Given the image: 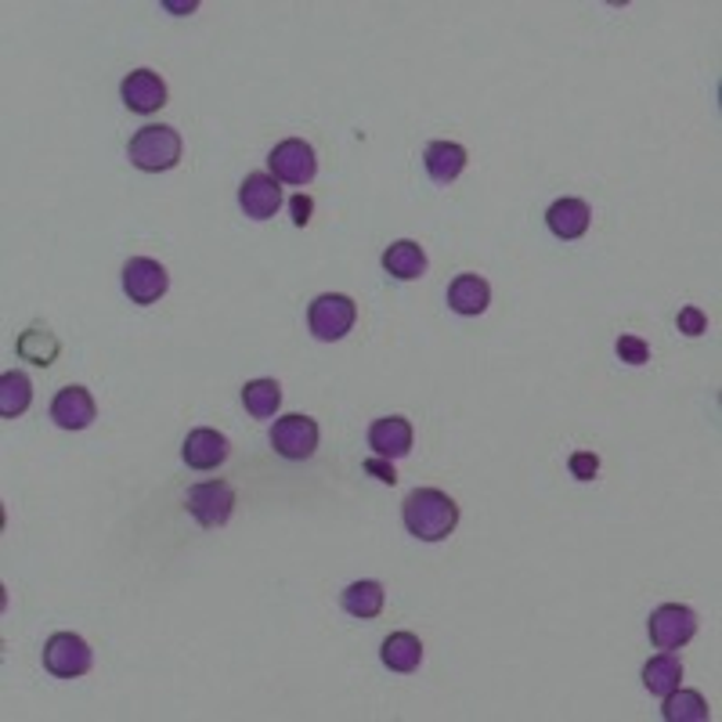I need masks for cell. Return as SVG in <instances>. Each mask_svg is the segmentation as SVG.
I'll return each instance as SVG.
<instances>
[{
  "mask_svg": "<svg viewBox=\"0 0 722 722\" xmlns=\"http://www.w3.org/2000/svg\"><path fill=\"white\" fill-rule=\"evenodd\" d=\"M401 521L408 535H416L419 542H441L459 524V505L441 488H416L401 502Z\"/></svg>",
  "mask_w": 722,
  "mask_h": 722,
  "instance_id": "cell-1",
  "label": "cell"
},
{
  "mask_svg": "<svg viewBox=\"0 0 722 722\" xmlns=\"http://www.w3.org/2000/svg\"><path fill=\"white\" fill-rule=\"evenodd\" d=\"M180 160V135L166 124H149L130 138V163L144 174L174 171Z\"/></svg>",
  "mask_w": 722,
  "mask_h": 722,
  "instance_id": "cell-2",
  "label": "cell"
},
{
  "mask_svg": "<svg viewBox=\"0 0 722 722\" xmlns=\"http://www.w3.org/2000/svg\"><path fill=\"white\" fill-rule=\"evenodd\" d=\"M354 318H358L354 300L343 293H322V296H315V304H311V311H307L311 333H315L322 343L343 340V336L354 329Z\"/></svg>",
  "mask_w": 722,
  "mask_h": 722,
  "instance_id": "cell-3",
  "label": "cell"
},
{
  "mask_svg": "<svg viewBox=\"0 0 722 722\" xmlns=\"http://www.w3.org/2000/svg\"><path fill=\"white\" fill-rule=\"evenodd\" d=\"M188 513L196 516L202 527H224L235 513V488L228 480H202V485L188 488Z\"/></svg>",
  "mask_w": 722,
  "mask_h": 722,
  "instance_id": "cell-4",
  "label": "cell"
},
{
  "mask_svg": "<svg viewBox=\"0 0 722 722\" xmlns=\"http://www.w3.org/2000/svg\"><path fill=\"white\" fill-rule=\"evenodd\" d=\"M91 647L83 636L77 632H55L51 640L44 643V668L58 679H77L91 672Z\"/></svg>",
  "mask_w": 722,
  "mask_h": 722,
  "instance_id": "cell-5",
  "label": "cell"
},
{
  "mask_svg": "<svg viewBox=\"0 0 722 722\" xmlns=\"http://www.w3.org/2000/svg\"><path fill=\"white\" fill-rule=\"evenodd\" d=\"M271 449L282 455V459H311L318 449V423L311 416L289 412L282 419H275L271 427Z\"/></svg>",
  "mask_w": 722,
  "mask_h": 722,
  "instance_id": "cell-6",
  "label": "cell"
},
{
  "mask_svg": "<svg viewBox=\"0 0 722 722\" xmlns=\"http://www.w3.org/2000/svg\"><path fill=\"white\" fill-rule=\"evenodd\" d=\"M647 632L654 647L661 650H679L697 636V614L686 604H661L647 621Z\"/></svg>",
  "mask_w": 722,
  "mask_h": 722,
  "instance_id": "cell-7",
  "label": "cell"
},
{
  "mask_svg": "<svg viewBox=\"0 0 722 722\" xmlns=\"http://www.w3.org/2000/svg\"><path fill=\"white\" fill-rule=\"evenodd\" d=\"M268 166H271V177L275 180H286V185H311L318 174V160H315V149L300 138H289L279 141L268 155Z\"/></svg>",
  "mask_w": 722,
  "mask_h": 722,
  "instance_id": "cell-8",
  "label": "cell"
},
{
  "mask_svg": "<svg viewBox=\"0 0 722 722\" xmlns=\"http://www.w3.org/2000/svg\"><path fill=\"white\" fill-rule=\"evenodd\" d=\"M166 286H171V275L160 260L152 257H130L124 264V293L135 300V304H155Z\"/></svg>",
  "mask_w": 722,
  "mask_h": 722,
  "instance_id": "cell-9",
  "label": "cell"
},
{
  "mask_svg": "<svg viewBox=\"0 0 722 722\" xmlns=\"http://www.w3.org/2000/svg\"><path fill=\"white\" fill-rule=\"evenodd\" d=\"M238 207L246 210L253 221H268V217L279 213L282 207V180H275L271 174H249L238 188Z\"/></svg>",
  "mask_w": 722,
  "mask_h": 722,
  "instance_id": "cell-10",
  "label": "cell"
},
{
  "mask_svg": "<svg viewBox=\"0 0 722 722\" xmlns=\"http://www.w3.org/2000/svg\"><path fill=\"white\" fill-rule=\"evenodd\" d=\"M119 94H124V105L138 116L160 113V108L166 105V83L160 80V72H152V69L130 72V77L124 80V88H119Z\"/></svg>",
  "mask_w": 722,
  "mask_h": 722,
  "instance_id": "cell-11",
  "label": "cell"
},
{
  "mask_svg": "<svg viewBox=\"0 0 722 722\" xmlns=\"http://www.w3.org/2000/svg\"><path fill=\"white\" fill-rule=\"evenodd\" d=\"M369 449L380 455V459H405L412 452V423L401 416H387L376 419L369 427Z\"/></svg>",
  "mask_w": 722,
  "mask_h": 722,
  "instance_id": "cell-12",
  "label": "cell"
},
{
  "mask_svg": "<svg viewBox=\"0 0 722 722\" xmlns=\"http://www.w3.org/2000/svg\"><path fill=\"white\" fill-rule=\"evenodd\" d=\"M51 419L62 430H88L94 423V397L88 394V387L58 391L51 401Z\"/></svg>",
  "mask_w": 722,
  "mask_h": 722,
  "instance_id": "cell-13",
  "label": "cell"
},
{
  "mask_svg": "<svg viewBox=\"0 0 722 722\" xmlns=\"http://www.w3.org/2000/svg\"><path fill=\"white\" fill-rule=\"evenodd\" d=\"M228 438L224 433H217V430H210V427H199V430H191L188 438H185V449H180V455H185V463L191 466V469H213V466H221L224 459H228Z\"/></svg>",
  "mask_w": 722,
  "mask_h": 722,
  "instance_id": "cell-14",
  "label": "cell"
},
{
  "mask_svg": "<svg viewBox=\"0 0 722 722\" xmlns=\"http://www.w3.org/2000/svg\"><path fill=\"white\" fill-rule=\"evenodd\" d=\"M589 221H593V213L582 199H557L552 207L546 210V224L549 232L563 238V243H571V238H582L589 232Z\"/></svg>",
  "mask_w": 722,
  "mask_h": 722,
  "instance_id": "cell-15",
  "label": "cell"
},
{
  "mask_svg": "<svg viewBox=\"0 0 722 722\" xmlns=\"http://www.w3.org/2000/svg\"><path fill=\"white\" fill-rule=\"evenodd\" d=\"M466 160H469L466 149L455 141H433L427 144V155H423L427 174L430 180H438V185H452V180L466 171Z\"/></svg>",
  "mask_w": 722,
  "mask_h": 722,
  "instance_id": "cell-16",
  "label": "cell"
},
{
  "mask_svg": "<svg viewBox=\"0 0 722 722\" xmlns=\"http://www.w3.org/2000/svg\"><path fill=\"white\" fill-rule=\"evenodd\" d=\"M383 268L387 275H394L397 282H412V279H423L427 275V253L412 238H397V243L383 253Z\"/></svg>",
  "mask_w": 722,
  "mask_h": 722,
  "instance_id": "cell-17",
  "label": "cell"
},
{
  "mask_svg": "<svg viewBox=\"0 0 722 722\" xmlns=\"http://www.w3.org/2000/svg\"><path fill=\"white\" fill-rule=\"evenodd\" d=\"M491 304V289L480 275H459L449 286V307L455 315H480Z\"/></svg>",
  "mask_w": 722,
  "mask_h": 722,
  "instance_id": "cell-18",
  "label": "cell"
},
{
  "mask_svg": "<svg viewBox=\"0 0 722 722\" xmlns=\"http://www.w3.org/2000/svg\"><path fill=\"white\" fill-rule=\"evenodd\" d=\"M380 657L391 672H416L423 661V643L412 632H391L380 647Z\"/></svg>",
  "mask_w": 722,
  "mask_h": 722,
  "instance_id": "cell-19",
  "label": "cell"
},
{
  "mask_svg": "<svg viewBox=\"0 0 722 722\" xmlns=\"http://www.w3.org/2000/svg\"><path fill=\"white\" fill-rule=\"evenodd\" d=\"M679 683H683V665H679L676 654H657V657H650L647 665H643V686L654 697L672 694Z\"/></svg>",
  "mask_w": 722,
  "mask_h": 722,
  "instance_id": "cell-20",
  "label": "cell"
},
{
  "mask_svg": "<svg viewBox=\"0 0 722 722\" xmlns=\"http://www.w3.org/2000/svg\"><path fill=\"white\" fill-rule=\"evenodd\" d=\"M383 599H387V593H383L380 582H354L340 593L343 610L354 614V618H376L383 610Z\"/></svg>",
  "mask_w": 722,
  "mask_h": 722,
  "instance_id": "cell-21",
  "label": "cell"
},
{
  "mask_svg": "<svg viewBox=\"0 0 722 722\" xmlns=\"http://www.w3.org/2000/svg\"><path fill=\"white\" fill-rule=\"evenodd\" d=\"M33 401V383L26 372H4L0 376V416L15 419L30 408Z\"/></svg>",
  "mask_w": 722,
  "mask_h": 722,
  "instance_id": "cell-22",
  "label": "cell"
},
{
  "mask_svg": "<svg viewBox=\"0 0 722 722\" xmlns=\"http://www.w3.org/2000/svg\"><path fill=\"white\" fill-rule=\"evenodd\" d=\"M243 405H246L249 416L271 419L282 405V387L275 380H249L243 387Z\"/></svg>",
  "mask_w": 722,
  "mask_h": 722,
  "instance_id": "cell-23",
  "label": "cell"
},
{
  "mask_svg": "<svg viewBox=\"0 0 722 722\" xmlns=\"http://www.w3.org/2000/svg\"><path fill=\"white\" fill-rule=\"evenodd\" d=\"M661 715L668 722H704L708 719V704L697 690H672L665 694V704H661Z\"/></svg>",
  "mask_w": 722,
  "mask_h": 722,
  "instance_id": "cell-24",
  "label": "cell"
},
{
  "mask_svg": "<svg viewBox=\"0 0 722 722\" xmlns=\"http://www.w3.org/2000/svg\"><path fill=\"white\" fill-rule=\"evenodd\" d=\"M19 354L30 358L33 365H51L55 354H58V340L47 329H30L19 340Z\"/></svg>",
  "mask_w": 722,
  "mask_h": 722,
  "instance_id": "cell-25",
  "label": "cell"
},
{
  "mask_svg": "<svg viewBox=\"0 0 722 722\" xmlns=\"http://www.w3.org/2000/svg\"><path fill=\"white\" fill-rule=\"evenodd\" d=\"M618 354L621 361H629V365H643V361H650V343L640 340V336H621Z\"/></svg>",
  "mask_w": 722,
  "mask_h": 722,
  "instance_id": "cell-26",
  "label": "cell"
},
{
  "mask_svg": "<svg viewBox=\"0 0 722 722\" xmlns=\"http://www.w3.org/2000/svg\"><path fill=\"white\" fill-rule=\"evenodd\" d=\"M679 333H686V336L708 333V315H704L701 307H683L679 311Z\"/></svg>",
  "mask_w": 722,
  "mask_h": 722,
  "instance_id": "cell-27",
  "label": "cell"
},
{
  "mask_svg": "<svg viewBox=\"0 0 722 722\" xmlns=\"http://www.w3.org/2000/svg\"><path fill=\"white\" fill-rule=\"evenodd\" d=\"M596 469H599V459H596L593 452H574V455H571V474H574L578 480H593Z\"/></svg>",
  "mask_w": 722,
  "mask_h": 722,
  "instance_id": "cell-28",
  "label": "cell"
},
{
  "mask_svg": "<svg viewBox=\"0 0 722 722\" xmlns=\"http://www.w3.org/2000/svg\"><path fill=\"white\" fill-rule=\"evenodd\" d=\"M365 474H372L376 480H383V485H397V469L391 466V459H380V455L365 459Z\"/></svg>",
  "mask_w": 722,
  "mask_h": 722,
  "instance_id": "cell-29",
  "label": "cell"
},
{
  "mask_svg": "<svg viewBox=\"0 0 722 722\" xmlns=\"http://www.w3.org/2000/svg\"><path fill=\"white\" fill-rule=\"evenodd\" d=\"M311 210H315V202H311L307 196H293V199H289V213H293L296 228H304L311 221Z\"/></svg>",
  "mask_w": 722,
  "mask_h": 722,
  "instance_id": "cell-30",
  "label": "cell"
}]
</instances>
